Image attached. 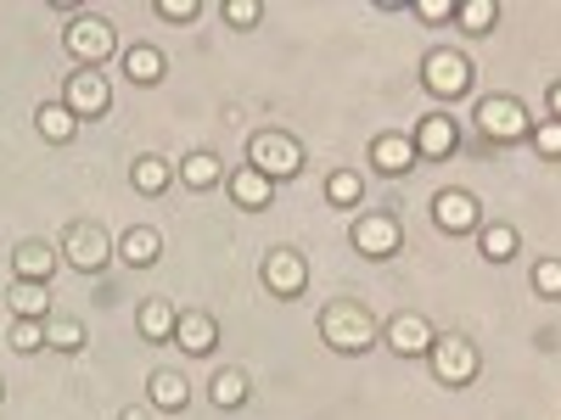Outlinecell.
I'll return each instance as SVG.
<instances>
[{"label":"cell","instance_id":"obj_20","mask_svg":"<svg viewBox=\"0 0 561 420\" xmlns=\"http://www.w3.org/2000/svg\"><path fill=\"white\" fill-rule=\"evenodd\" d=\"M147 393H152V409H174V415L192 404V382H185L180 370H152Z\"/></svg>","mask_w":561,"mask_h":420},{"label":"cell","instance_id":"obj_4","mask_svg":"<svg viewBox=\"0 0 561 420\" xmlns=\"http://www.w3.org/2000/svg\"><path fill=\"white\" fill-rule=\"evenodd\" d=\"M113 51H118V39H113V23L107 18H73L68 23V57L79 68H102Z\"/></svg>","mask_w":561,"mask_h":420},{"label":"cell","instance_id":"obj_35","mask_svg":"<svg viewBox=\"0 0 561 420\" xmlns=\"http://www.w3.org/2000/svg\"><path fill=\"white\" fill-rule=\"evenodd\" d=\"M534 147L545 152V158H561V124L550 118V124H539V135H534Z\"/></svg>","mask_w":561,"mask_h":420},{"label":"cell","instance_id":"obj_24","mask_svg":"<svg viewBox=\"0 0 561 420\" xmlns=\"http://www.w3.org/2000/svg\"><path fill=\"white\" fill-rule=\"evenodd\" d=\"M45 348H57V353L84 348V319H73V314H45Z\"/></svg>","mask_w":561,"mask_h":420},{"label":"cell","instance_id":"obj_7","mask_svg":"<svg viewBox=\"0 0 561 420\" xmlns=\"http://www.w3.org/2000/svg\"><path fill=\"white\" fill-rule=\"evenodd\" d=\"M348 236H354V247H359L365 258H393V253L404 247V230H399L393 213H359Z\"/></svg>","mask_w":561,"mask_h":420},{"label":"cell","instance_id":"obj_13","mask_svg":"<svg viewBox=\"0 0 561 420\" xmlns=\"http://www.w3.org/2000/svg\"><path fill=\"white\" fill-rule=\"evenodd\" d=\"M129 269H147V264H158L163 258V236H158V230L152 224H129L124 230V236H118V247H113Z\"/></svg>","mask_w":561,"mask_h":420},{"label":"cell","instance_id":"obj_36","mask_svg":"<svg viewBox=\"0 0 561 420\" xmlns=\"http://www.w3.org/2000/svg\"><path fill=\"white\" fill-rule=\"evenodd\" d=\"M415 12H421V23H449L455 18L449 0H415Z\"/></svg>","mask_w":561,"mask_h":420},{"label":"cell","instance_id":"obj_10","mask_svg":"<svg viewBox=\"0 0 561 420\" xmlns=\"http://www.w3.org/2000/svg\"><path fill=\"white\" fill-rule=\"evenodd\" d=\"M264 287H270L275 298H298V292L309 287V269H304V258H298L293 247H275V253L264 258Z\"/></svg>","mask_w":561,"mask_h":420},{"label":"cell","instance_id":"obj_28","mask_svg":"<svg viewBox=\"0 0 561 420\" xmlns=\"http://www.w3.org/2000/svg\"><path fill=\"white\" fill-rule=\"evenodd\" d=\"M129 179H135L140 197H163V191H169V163H163V158H140Z\"/></svg>","mask_w":561,"mask_h":420},{"label":"cell","instance_id":"obj_3","mask_svg":"<svg viewBox=\"0 0 561 420\" xmlns=\"http://www.w3.org/2000/svg\"><path fill=\"white\" fill-rule=\"evenodd\" d=\"M427 359H433V376L444 387H472L478 382V348L466 337H433Z\"/></svg>","mask_w":561,"mask_h":420},{"label":"cell","instance_id":"obj_37","mask_svg":"<svg viewBox=\"0 0 561 420\" xmlns=\"http://www.w3.org/2000/svg\"><path fill=\"white\" fill-rule=\"evenodd\" d=\"M550 113H556V124H561V79L550 84Z\"/></svg>","mask_w":561,"mask_h":420},{"label":"cell","instance_id":"obj_1","mask_svg":"<svg viewBox=\"0 0 561 420\" xmlns=\"http://www.w3.org/2000/svg\"><path fill=\"white\" fill-rule=\"evenodd\" d=\"M248 168H259L270 185L275 179H293L304 168V147H298L293 135H280V129H264V135L248 140Z\"/></svg>","mask_w":561,"mask_h":420},{"label":"cell","instance_id":"obj_32","mask_svg":"<svg viewBox=\"0 0 561 420\" xmlns=\"http://www.w3.org/2000/svg\"><path fill=\"white\" fill-rule=\"evenodd\" d=\"M534 292L539 298H561V258H539L534 264Z\"/></svg>","mask_w":561,"mask_h":420},{"label":"cell","instance_id":"obj_19","mask_svg":"<svg viewBox=\"0 0 561 420\" xmlns=\"http://www.w3.org/2000/svg\"><path fill=\"white\" fill-rule=\"evenodd\" d=\"M225 185H230V197H237V202H242L248 213H259V208H270V197H275V185H270V179H264L259 168H248V163H242L237 174H230Z\"/></svg>","mask_w":561,"mask_h":420},{"label":"cell","instance_id":"obj_31","mask_svg":"<svg viewBox=\"0 0 561 420\" xmlns=\"http://www.w3.org/2000/svg\"><path fill=\"white\" fill-rule=\"evenodd\" d=\"M12 348H18V353L45 348V319H12Z\"/></svg>","mask_w":561,"mask_h":420},{"label":"cell","instance_id":"obj_18","mask_svg":"<svg viewBox=\"0 0 561 420\" xmlns=\"http://www.w3.org/2000/svg\"><path fill=\"white\" fill-rule=\"evenodd\" d=\"M7 308L18 319H45V314H51V287H39V280H12V287H7Z\"/></svg>","mask_w":561,"mask_h":420},{"label":"cell","instance_id":"obj_39","mask_svg":"<svg viewBox=\"0 0 561 420\" xmlns=\"http://www.w3.org/2000/svg\"><path fill=\"white\" fill-rule=\"evenodd\" d=\"M0 398H7V382H0Z\"/></svg>","mask_w":561,"mask_h":420},{"label":"cell","instance_id":"obj_5","mask_svg":"<svg viewBox=\"0 0 561 420\" xmlns=\"http://www.w3.org/2000/svg\"><path fill=\"white\" fill-rule=\"evenodd\" d=\"M421 79H427V90L433 96H444V102H455V96H466L472 90V62H466V51H427V62H421Z\"/></svg>","mask_w":561,"mask_h":420},{"label":"cell","instance_id":"obj_38","mask_svg":"<svg viewBox=\"0 0 561 420\" xmlns=\"http://www.w3.org/2000/svg\"><path fill=\"white\" fill-rule=\"evenodd\" d=\"M118 420H152V415H147V409H124Z\"/></svg>","mask_w":561,"mask_h":420},{"label":"cell","instance_id":"obj_26","mask_svg":"<svg viewBox=\"0 0 561 420\" xmlns=\"http://www.w3.org/2000/svg\"><path fill=\"white\" fill-rule=\"evenodd\" d=\"M180 185H192V191H208V185H219V158L214 152H192L180 163Z\"/></svg>","mask_w":561,"mask_h":420},{"label":"cell","instance_id":"obj_17","mask_svg":"<svg viewBox=\"0 0 561 420\" xmlns=\"http://www.w3.org/2000/svg\"><path fill=\"white\" fill-rule=\"evenodd\" d=\"M370 163H377L382 174H404L410 163H415V140L410 135H377V140H370Z\"/></svg>","mask_w":561,"mask_h":420},{"label":"cell","instance_id":"obj_2","mask_svg":"<svg viewBox=\"0 0 561 420\" xmlns=\"http://www.w3.org/2000/svg\"><path fill=\"white\" fill-rule=\"evenodd\" d=\"M320 337L337 353H365L370 342H377V325H370V314L359 303H332L320 314Z\"/></svg>","mask_w":561,"mask_h":420},{"label":"cell","instance_id":"obj_23","mask_svg":"<svg viewBox=\"0 0 561 420\" xmlns=\"http://www.w3.org/2000/svg\"><path fill=\"white\" fill-rule=\"evenodd\" d=\"M174 308L163 303V298H147V303H140V337H147V342H174Z\"/></svg>","mask_w":561,"mask_h":420},{"label":"cell","instance_id":"obj_8","mask_svg":"<svg viewBox=\"0 0 561 420\" xmlns=\"http://www.w3.org/2000/svg\"><path fill=\"white\" fill-rule=\"evenodd\" d=\"M478 129L489 140H523L528 135V107L517 96H483L478 102Z\"/></svg>","mask_w":561,"mask_h":420},{"label":"cell","instance_id":"obj_12","mask_svg":"<svg viewBox=\"0 0 561 420\" xmlns=\"http://www.w3.org/2000/svg\"><path fill=\"white\" fill-rule=\"evenodd\" d=\"M433 219H438V230H449V236H466V230H478V197L438 191L433 197Z\"/></svg>","mask_w":561,"mask_h":420},{"label":"cell","instance_id":"obj_11","mask_svg":"<svg viewBox=\"0 0 561 420\" xmlns=\"http://www.w3.org/2000/svg\"><path fill=\"white\" fill-rule=\"evenodd\" d=\"M415 158H449L455 147H460V129H455V118H444V113H427L415 124Z\"/></svg>","mask_w":561,"mask_h":420},{"label":"cell","instance_id":"obj_9","mask_svg":"<svg viewBox=\"0 0 561 420\" xmlns=\"http://www.w3.org/2000/svg\"><path fill=\"white\" fill-rule=\"evenodd\" d=\"M62 253H68V264H73V269L96 275V269L113 258V242H107V230H102V224H68Z\"/></svg>","mask_w":561,"mask_h":420},{"label":"cell","instance_id":"obj_21","mask_svg":"<svg viewBox=\"0 0 561 420\" xmlns=\"http://www.w3.org/2000/svg\"><path fill=\"white\" fill-rule=\"evenodd\" d=\"M163 51H158V45H129V51H124V79L129 84H158L163 79Z\"/></svg>","mask_w":561,"mask_h":420},{"label":"cell","instance_id":"obj_33","mask_svg":"<svg viewBox=\"0 0 561 420\" xmlns=\"http://www.w3.org/2000/svg\"><path fill=\"white\" fill-rule=\"evenodd\" d=\"M225 23H230V28H253V23H259V0H230Z\"/></svg>","mask_w":561,"mask_h":420},{"label":"cell","instance_id":"obj_34","mask_svg":"<svg viewBox=\"0 0 561 420\" xmlns=\"http://www.w3.org/2000/svg\"><path fill=\"white\" fill-rule=\"evenodd\" d=\"M158 18L163 23H192L197 18V0H158Z\"/></svg>","mask_w":561,"mask_h":420},{"label":"cell","instance_id":"obj_15","mask_svg":"<svg viewBox=\"0 0 561 420\" xmlns=\"http://www.w3.org/2000/svg\"><path fill=\"white\" fill-rule=\"evenodd\" d=\"M433 337H438V331H433V325L421 319V314H399V319H388V348L404 353V359H410V353H427Z\"/></svg>","mask_w":561,"mask_h":420},{"label":"cell","instance_id":"obj_25","mask_svg":"<svg viewBox=\"0 0 561 420\" xmlns=\"http://www.w3.org/2000/svg\"><path fill=\"white\" fill-rule=\"evenodd\" d=\"M478 247H483V258L489 264H505V258H517V230L511 224H489V230H478Z\"/></svg>","mask_w":561,"mask_h":420},{"label":"cell","instance_id":"obj_14","mask_svg":"<svg viewBox=\"0 0 561 420\" xmlns=\"http://www.w3.org/2000/svg\"><path fill=\"white\" fill-rule=\"evenodd\" d=\"M174 342H180V353H214V342H219L214 314H203V308L180 314V319H174Z\"/></svg>","mask_w":561,"mask_h":420},{"label":"cell","instance_id":"obj_30","mask_svg":"<svg viewBox=\"0 0 561 420\" xmlns=\"http://www.w3.org/2000/svg\"><path fill=\"white\" fill-rule=\"evenodd\" d=\"M325 197H332L337 208H354V202L365 197V185H359V174H354V168H337L332 179H325Z\"/></svg>","mask_w":561,"mask_h":420},{"label":"cell","instance_id":"obj_27","mask_svg":"<svg viewBox=\"0 0 561 420\" xmlns=\"http://www.w3.org/2000/svg\"><path fill=\"white\" fill-rule=\"evenodd\" d=\"M455 23H460L466 34H489V28L500 23V7H494V0H460V7H455Z\"/></svg>","mask_w":561,"mask_h":420},{"label":"cell","instance_id":"obj_16","mask_svg":"<svg viewBox=\"0 0 561 420\" xmlns=\"http://www.w3.org/2000/svg\"><path fill=\"white\" fill-rule=\"evenodd\" d=\"M12 269H18V280H39V287H51L57 247H51V242H18V253H12Z\"/></svg>","mask_w":561,"mask_h":420},{"label":"cell","instance_id":"obj_29","mask_svg":"<svg viewBox=\"0 0 561 420\" xmlns=\"http://www.w3.org/2000/svg\"><path fill=\"white\" fill-rule=\"evenodd\" d=\"M208 393H214L219 409H242V404H248V376H242V370H219Z\"/></svg>","mask_w":561,"mask_h":420},{"label":"cell","instance_id":"obj_22","mask_svg":"<svg viewBox=\"0 0 561 420\" xmlns=\"http://www.w3.org/2000/svg\"><path fill=\"white\" fill-rule=\"evenodd\" d=\"M34 129L51 140V147H62V140H73V129H79V118L62 107V102H39V113H34Z\"/></svg>","mask_w":561,"mask_h":420},{"label":"cell","instance_id":"obj_6","mask_svg":"<svg viewBox=\"0 0 561 420\" xmlns=\"http://www.w3.org/2000/svg\"><path fill=\"white\" fill-rule=\"evenodd\" d=\"M62 107L73 118H102L113 107V90H107L102 68H73V79L62 84Z\"/></svg>","mask_w":561,"mask_h":420}]
</instances>
